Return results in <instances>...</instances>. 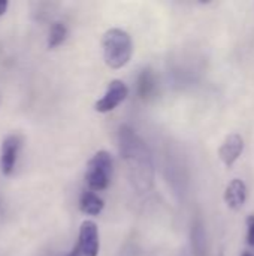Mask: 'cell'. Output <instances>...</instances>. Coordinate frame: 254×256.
<instances>
[{
    "label": "cell",
    "instance_id": "1",
    "mask_svg": "<svg viewBox=\"0 0 254 256\" xmlns=\"http://www.w3.org/2000/svg\"><path fill=\"white\" fill-rule=\"evenodd\" d=\"M120 154L126 165L127 177L138 194H147L154 184L153 156L145 141L127 124L118 129Z\"/></svg>",
    "mask_w": 254,
    "mask_h": 256
},
{
    "label": "cell",
    "instance_id": "2",
    "mask_svg": "<svg viewBox=\"0 0 254 256\" xmlns=\"http://www.w3.org/2000/svg\"><path fill=\"white\" fill-rule=\"evenodd\" d=\"M103 58L111 69L124 68L133 52V44L127 32L121 28H109L102 38Z\"/></svg>",
    "mask_w": 254,
    "mask_h": 256
},
{
    "label": "cell",
    "instance_id": "3",
    "mask_svg": "<svg viewBox=\"0 0 254 256\" xmlns=\"http://www.w3.org/2000/svg\"><path fill=\"white\" fill-rule=\"evenodd\" d=\"M114 171V160L111 153L100 150L87 164V171H85V183L90 188L91 192H100L105 190L112 177Z\"/></svg>",
    "mask_w": 254,
    "mask_h": 256
},
{
    "label": "cell",
    "instance_id": "4",
    "mask_svg": "<svg viewBox=\"0 0 254 256\" xmlns=\"http://www.w3.org/2000/svg\"><path fill=\"white\" fill-rule=\"evenodd\" d=\"M129 94V88L127 86L121 81V80H112L108 84V88L105 92V94L96 102L94 110L97 112H111L114 111Z\"/></svg>",
    "mask_w": 254,
    "mask_h": 256
},
{
    "label": "cell",
    "instance_id": "5",
    "mask_svg": "<svg viewBox=\"0 0 254 256\" xmlns=\"http://www.w3.org/2000/svg\"><path fill=\"white\" fill-rule=\"evenodd\" d=\"M78 248L82 256L99 255V230L93 220H84L81 224Z\"/></svg>",
    "mask_w": 254,
    "mask_h": 256
},
{
    "label": "cell",
    "instance_id": "6",
    "mask_svg": "<svg viewBox=\"0 0 254 256\" xmlns=\"http://www.w3.org/2000/svg\"><path fill=\"white\" fill-rule=\"evenodd\" d=\"M21 147V138L19 135H7L3 142H1V148H0V170L3 176H10L16 162V156H18V150Z\"/></svg>",
    "mask_w": 254,
    "mask_h": 256
},
{
    "label": "cell",
    "instance_id": "7",
    "mask_svg": "<svg viewBox=\"0 0 254 256\" xmlns=\"http://www.w3.org/2000/svg\"><path fill=\"white\" fill-rule=\"evenodd\" d=\"M244 152V140L240 134H231L226 136L219 148V158L226 166H232Z\"/></svg>",
    "mask_w": 254,
    "mask_h": 256
},
{
    "label": "cell",
    "instance_id": "8",
    "mask_svg": "<svg viewBox=\"0 0 254 256\" xmlns=\"http://www.w3.org/2000/svg\"><path fill=\"white\" fill-rule=\"evenodd\" d=\"M247 200V186L243 180L240 178H234L225 192V201L228 204V207L234 212H240Z\"/></svg>",
    "mask_w": 254,
    "mask_h": 256
},
{
    "label": "cell",
    "instance_id": "9",
    "mask_svg": "<svg viewBox=\"0 0 254 256\" xmlns=\"http://www.w3.org/2000/svg\"><path fill=\"white\" fill-rule=\"evenodd\" d=\"M105 207V202L100 196H97L94 192L91 190H85L82 192L81 198H79V208L82 213L90 214V216H97L102 213Z\"/></svg>",
    "mask_w": 254,
    "mask_h": 256
},
{
    "label": "cell",
    "instance_id": "10",
    "mask_svg": "<svg viewBox=\"0 0 254 256\" xmlns=\"http://www.w3.org/2000/svg\"><path fill=\"white\" fill-rule=\"evenodd\" d=\"M157 88L156 76L151 72V69H144L138 78V94L142 100H148L154 96Z\"/></svg>",
    "mask_w": 254,
    "mask_h": 256
},
{
    "label": "cell",
    "instance_id": "11",
    "mask_svg": "<svg viewBox=\"0 0 254 256\" xmlns=\"http://www.w3.org/2000/svg\"><path fill=\"white\" fill-rule=\"evenodd\" d=\"M192 249L195 256H207V236L201 220L192 225Z\"/></svg>",
    "mask_w": 254,
    "mask_h": 256
},
{
    "label": "cell",
    "instance_id": "12",
    "mask_svg": "<svg viewBox=\"0 0 254 256\" xmlns=\"http://www.w3.org/2000/svg\"><path fill=\"white\" fill-rule=\"evenodd\" d=\"M67 38V28L63 22L57 21L51 26L49 33H48V48L54 50L57 46H60Z\"/></svg>",
    "mask_w": 254,
    "mask_h": 256
},
{
    "label": "cell",
    "instance_id": "13",
    "mask_svg": "<svg viewBox=\"0 0 254 256\" xmlns=\"http://www.w3.org/2000/svg\"><path fill=\"white\" fill-rule=\"evenodd\" d=\"M247 243L254 248V216L247 219Z\"/></svg>",
    "mask_w": 254,
    "mask_h": 256
},
{
    "label": "cell",
    "instance_id": "14",
    "mask_svg": "<svg viewBox=\"0 0 254 256\" xmlns=\"http://www.w3.org/2000/svg\"><path fill=\"white\" fill-rule=\"evenodd\" d=\"M63 256H82L81 255V250H79V248H78V244L69 252V254H66V255H63Z\"/></svg>",
    "mask_w": 254,
    "mask_h": 256
},
{
    "label": "cell",
    "instance_id": "15",
    "mask_svg": "<svg viewBox=\"0 0 254 256\" xmlns=\"http://www.w3.org/2000/svg\"><path fill=\"white\" fill-rule=\"evenodd\" d=\"M6 8H7V2L6 0H0V16L6 12Z\"/></svg>",
    "mask_w": 254,
    "mask_h": 256
},
{
    "label": "cell",
    "instance_id": "16",
    "mask_svg": "<svg viewBox=\"0 0 254 256\" xmlns=\"http://www.w3.org/2000/svg\"><path fill=\"white\" fill-rule=\"evenodd\" d=\"M241 256H254V255L253 254H250V252H244V254H243Z\"/></svg>",
    "mask_w": 254,
    "mask_h": 256
}]
</instances>
